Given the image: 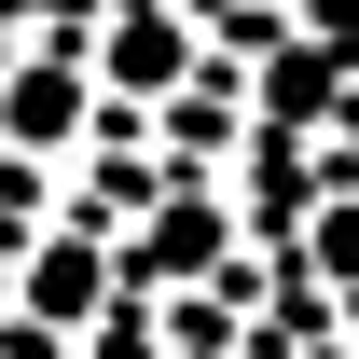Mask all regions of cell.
<instances>
[{"label":"cell","instance_id":"1","mask_svg":"<svg viewBox=\"0 0 359 359\" xmlns=\"http://www.w3.org/2000/svg\"><path fill=\"white\" fill-rule=\"evenodd\" d=\"M180 14H125V28H111V42H97V83H125V97H166L180 83Z\"/></svg>","mask_w":359,"mask_h":359},{"label":"cell","instance_id":"2","mask_svg":"<svg viewBox=\"0 0 359 359\" xmlns=\"http://www.w3.org/2000/svg\"><path fill=\"white\" fill-rule=\"evenodd\" d=\"M83 97H97V69H28V83L0 97V125H14V138H69Z\"/></svg>","mask_w":359,"mask_h":359},{"label":"cell","instance_id":"3","mask_svg":"<svg viewBox=\"0 0 359 359\" xmlns=\"http://www.w3.org/2000/svg\"><path fill=\"white\" fill-rule=\"evenodd\" d=\"M28 304H42V318H83V304H97V249H83V235L28 263Z\"/></svg>","mask_w":359,"mask_h":359},{"label":"cell","instance_id":"4","mask_svg":"<svg viewBox=\"0 0 359 359\" xmlns=\"http://www.w3.org/2000/svg\"><path fill=\"white\" fill-rule=\"evenodd\" d=\"M304 263H318V276H346V290H359V194H332V208L304 222Z\"/></svg>","mask_w":359,"mask_h":359},{"label":"cell","instance_id":"5","mask_svg":"<svg viewBox=\"0 0 359 359\" xmlns=\"http://www.w3.org/2000/svg\"><path fill=\"white\" fill-rule=\"evenodd\" d=\"M208 249H222V222H208V208H180V222L152 235V263H208Z\"/></svg>","mask_w":359,"mask_h":359}]
</instances>
